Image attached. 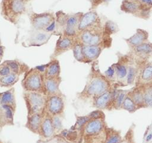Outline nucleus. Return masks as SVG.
<instances>
[{"label": "nucleus", "instance_id": "1", "mask_svg": "<svg viewBox=\"0 0 152 143\" xmlns=\"http://www.w3.org/2000/svg\"><path fill=\"white\" fill-rule=\"evenodd\" d=\"M109 83L103 77L96 74L92 75L83 90L78 94L77 97L82 100L93 99L95 97L109 91Z\"/></svg>", "mask_w": 152, "mask_h": 143}, {"label": "nucleus", "instance_id": "2", "mask_svg": "<svg viewBox=\"0 0 152 143\" xmlns=\"http://www.w3.org/2000/svg\"><path fill=\"white\" fill-rule=\"evenodd\" d=\"M23 98L27 110V116L44 113L47 99L45 93L24 91Z\"/></svg>", "mask_w": 152, "mask_h": 143}, {"label": "nucleus", "instance_id": "3", "mask_svg": "<svg viewBox=\"0 0 152 143\" xmlns=\"http://www.w3.org/2000/svg\"><path fill=\"white\" fill-rule=\"evenodd\" d=\"M21 86L26 91L44 92V73L36 67L27 70L21 80Z\"/></svg>", "mask_w": 152, "mask_h": 143}, {"label": "nucleus", "instance_id": "4", "mask_svg": "<svg viewBox=\"0 0 152 143\" xmlns=\"http://www.w3.org/2000/svg\"><path fill=\"white\" fill-rule=\"evenodd\" d=\"M27 0H2L1 13L4 18L15 23L25 11Z\"/></svg>", "mask_w": 152, "mask_h": 143}, {"label": "nucleus", "instance_id": "5", "mask_svg": "<svg viewBox=\"0 0 152 143\" xmlns=\"http://www.w3.org/2000/svg\"><path fill=\"white\" fill-rule=\"evenodd\" d=\"M65 108L64 95L56 94L47 96L44 113L50 116H63Z\"/></svg>", "mask_w": 152, "mask_h": 143}, {"label": "nucleus", "instance_id": "6", "mask_svg": "<svg viewBox=\"0 0 152 143\" xmlns=\"http://www.w3.org/2000/svg\"><path fill=\"white\" fill-rule=\"evenodd\" d=\"M102 39V32L100 27L88 29L81 32L78 39L84 45H99Z\"/></svg>", "mask_w": 152, "mask_h": 143}, {"label": "nucleus", "instance_id": "7", "mask_svg": "<svg viewBox=\"0 0 152 143\" xmlns=\"http://www.w3.org/2000/svg\"><path fill=\"white\" fill-rule=\"evenodd\" d=\"M103 129V119H91L82 129L80 138L96 137L102 133Z\"/></svg>", "mask_w": 152, "mask_h": 143}, {"label": "nucleus", "instance_id": "8", "mask_svg": "<svg viewBox=\"0 0 152 143\" xmlns=\"http://www.w3.org/2000/svg\"><path fill=\"white\" fill-rule=\"evenodd\" d=\"M100 26V19L95 11H89L82 14L78 26V31L82 32L84 30Z\"/></svg>", "mask_w": 152, "mask_h": 143}, {"label": "nucleus", "instance_id": "9", "mask_svg": "<svg viewBox=\"0 0 152 143\" xmlns=\"http://www.w3.org/2000/svg\"><path fill=\"white\" fill-rule=\"evenodd\" d=\"M55 20L53 15L46 13L37 14L34 13L30 15V21L33 27L37 30H45V29Z\"/></svg>", "mask_w": 152, "mask_h": 143}, {"label": "nucleus", "instance_id": "10", "mask_svg": "<svg viewBox=\"0 0 152 143\" xmlns=\"http://www.w3.org/2000/svg\"><path fill=\"white\" fill-rule=\"evenodd\" d=\"M16 108L7 104H0V126L14 125V117Z\"/></svg>", "mask_w": 152, "mask_h": 143}, {"label": "nucleus", "instance_id": "11", "mask_svg": "<svg viewBox=\"0 0 152 143\" xmlns=\"http://www.w3.org/2000/svg\"><path fill=\"white\" fill-rule=\"evenodd\" d=\"M39 135L44 139H48L55 136L52 117L44 113Z\"/></svg>", "mask_w": 152, "mask_h": 143}, {"label": "nucleus", "instance_id": "12", "mask_svg": "<svg viewBox=\"0 0 152 143\" xmlns=\"http://www.w3.org/2000/svg\"><path fill=\"white\" fill-rule=\"evenodd\" d=\"M61 77H44V92L46 96L62 94L59 89Z\"/></svg>", "mask_w": 152, "mask_h": 143}, {"label": "nucleus", "instance_id": "13", "mask_svg": "<svg viewBox=\"0 0 152 143\" xmlns=\"http://www.w3.org/2000/svg\"><path fill=\"white\" fill-rule=\"evenodd\" d=\"M75 41L72 38L66 36H61L57 41L53 57H57L69 49H72Z\"/></svg>", "mask_w": 152, "mask_h": 143}, {"label": "nucleus", "instance_id": "14", "mask_svg": "<svg viewBox=\"0 0 152 143\" xmlns=\"http://www.w3.org/2000/svg\"><path fill=\"white\" fill-rule=\"evenodd\" d=\"M121 9L122 11L134 15L142 14L147 12L136 0H124L122 2Z\"/></svg>", "mask_w": 152, "mask_h": 143}, {"label": "nucleus", "instance_id": "15", "mask_svg": "<svg viewBox=\"0 0 152 143\" xmlns=\"http://www.w3.org/2000/svg\"><path fill=\"white\" fill-rule=\"evenodd\" d=\"M43 116L44 113L43 114L37 113L27 116L25 126L31 132L39 134Z\"/></svg>", "mask_w": 152, "mask_h": 143}, {"label": "nucleus", "instance_id": "16", "mask_svg": "<svg viewBox=\"0 0 152 143\" xmlns=\"http://www.w3.org/2000/svg\"><path fill=\"white\" fill-rule=\"evenodd\" d=\"M102 46L99 45H84L82 51L85 59V62H90L97 59L102 52Z\"/></svg>", "mask_w": 152, "mask_h": 143}, {"label": "nucleus", "instance_id": "17", "mask_svg": "<svg viewBox=\"0 0 152 143\" xmlns=\"http://www.w3.org/2000/svg\"><path fill=\"white\" fill-rule=\"evenodd\" d=\"M113 99V95L111 92L107 91L95 97L93 100V105L97 109L102 110L107 108L110 104Z\"/></svg>", "mask_w": 152, "mask_h": 143}, {"label": "nucleus", "instance_id": "18", "mask_svg": "<svg viewBox=\"0 0 152 143\" xmlns=\"http://www.w3.org/2000/svg\"><path fill=\"white\" fill-rule=\"evenodd\" d=\"M148 32L143 29H138L136 33L128 39H125L127 43L131 47H135L145 42L148 39Z\"/></svg>", "mask_w": 152, "mask_h": 143}, {"label": "nucleus", "instance_id": "19", "mask_svg": "<svg viewBox=\"0 0 152 143\" xmlns=\"http://www.w3.org/2000/svg\"><path fill=\"white\" fill-rule=\"evenodd\" d=\"M61 67L59 62L55 58L46 64V69L44 72L45 77H56L60 76Z\"/></svg>", "mask_w": 152, "mask_h": 143}, {"label": "nucleus", "instance_id": "20", "mask_svg": "<svg viewBox=\"0 0 152 143\" xmlns=\"http://www.w3.org/2000/svg\"><path fill=\"white\" fill-rule=\"evenodd\" d=\"M0 104L10 105L16 108L17 103L14 88H11L8 91L2 92Z\"/></svg>", "mask_w": 152, "mask_h": 143}, {"label": "nucleus", "instance_id": "21", "mask_svg": "<svg viewBox=\"0 0 152 143\" xmlns=\"http://www.w3.org/2000/svg\"><path fill=\"white\" fill-rule=\"evenodd\" d=\"M4 63L9 66L12 73H16L18 75L21 74L24 72L26 73L28 70L26 65L21 63L17 60H7L5 61Z\"/></svg>", "mask_w": 152, "mask_h": 143}, {"label": "nucleus", "instance_id": "22", "mask_svg": "<svg viewBox=\"0 0 152 143\" xmlns=\"http://www.w3.org/2000/svg\"><path fill=\"white\" fill-rule=\"evenodd\" d=\"M20 79V75L11 73L10 74L0 77V86L10 88L15 85Z\"/></svg>", "mask_w": 152, "mask_h": 143}, {"label": "nucleus", "instance_id": "23", "mask_svg": "<svg viewBox=\"0 0 152 143\" xmlns=\"http://www.w3.org/2000/svg\"><path fill=\"white\" fill-rule=\"evenodd\" d=\"M135 52L140 55H148L152 54V43L145 42L134 48Z\"/></svg>", "mask_w": 152, "mask_h": 143}, {"label": "nucleus", "instance_id": "24", "mask_svg": "<svg viewBox=\"0 0 152 143\" xmlns=\"http://www.w3.org/2000/svg\"><path fill=\"white\" fill-rule=\"evenodd\" d=\"M83 45L77 40H75L72 47L73 54L75 58L80 62H85V59L82 51Z\"/></svg>", "mask_w": 152, "mask_h": 143}, {"label": "nucleus", "instance_id": "25", "mask_svg": "<svg viewBox=\"0 0 152 143\" xmlns=\"http://www.w3.org/2000/svg\"><path fill=\"white\" fill-rule=\"evenodd\" d=\"M91 119L88 115L84 116H77L76 122L71 129L77 130L80 133L84 126Z\"/></svg>", "mask_w": 152, "mask_h": 143}, {"label": "nucleus", "instance_id": "26", "mask_svg": "<svg viewBox=\"0 0 152 143\" xmlns=\"http://www.w3.org/2000/svg\"><path fill=\"white\" fill-rule=\"evenodd\" d=\"M129 96L135 102V104L137 105V107L144 105L143 91L139 90L134 91L131 92Z\"/></svg>", "mask_w": 152, "mask_h": 143}, {"label": "nucleus", "instance_id": "27", "mask_svg": "<svg viewBox=\"0 0 152 143\" xmlns=\"http://www.w3.org/2000/svg\"><path fill=\"white\" fill-rule=\"evenodd\" d=\"M141 78L144 81L152 80V64H148L145 66L141 72Z\"/></svg>", "mask_w": 152, "mask_h": 143}, {"label": "nucleus", "instance_id": "28", "mask_svg": "<svg viewBox=\"0 0 152 143\" xmlns=\"http://www.w3.org/2000/svg\"><path fill=\"white\" fill-rule=\"evenodd\" d=\"M121 107L129 112H133L137 108V105L129 95L126 97Z\"/></svg>", "mask_w": 152, "mask_h": 143}, {"label": "nucleus", "instance_id": "29", "mask_svg": "<svg viewBox=\"0 0 152 143\" xmlns=\"http://www.w3.org/2000/svg\"><path fill=\"white\" fill-rule=\"evenodd\" d=\"M144 105L152 107V84L147 86L143 91Z\"/></svg>", "mask_w": 152, "mask_h": 143}, {"label": "nucleus", "instance_id": "30", "mask_svg": "<svg viewBox=\"0 0 152 143\" xmlns=\"http://www.w3.org/2000/svg\"><path fill=\"white\" fill-rule=\"evenodd\" d=\"M115 72L118 77L120 79H123L126 76L128 69L126 67L122 64H118L115 67Z\"/></svg>", "mask_w": 152, "mask_h": 143}, {"label": "nucleus", "instance_id": "31", "mask_svg": "<svg viewBox=\"0 0 152 143\" xmlns=\"http://www.w3.org/2000/svg\"><path fill=\"white\" fill-rule=\"evenodd\" d=\"M62 116L52 117V122L56 135L59 133L62 130Z\"/></svg>", "mask_w": 152, "mask_h": 143}, {"label": "nucleus", "instance_id": "32", "mask_svg": "<svg viewBox=\"0 0 152 143\" xmlns=\"http://www.w3.org/2000/svg\"><path fill=\"white\" fill-rule=\"evenodd\" d=\"M49 36L46 33H37L33 39V43H34V45H36L38 44L39 45L41 43H44V42H47L49 39Z\"/></svg>", "mask_w": 152, "mask_h": 143}, {"label": "nucleus", "instance_id": "33", "mask_svg": "<svg viewBox=\"0 0 152 143\" xmlns=\"http://www.w3.org/2000/svg\"><path fill=\"white\" fill-rule=\"evenodd\" d=\"M126 92H124V91H121V92H119L115 99V105L116 106V108H121L122 107V105L126 97Z\"/></svg>", "mask_w": 152, "mask_h": 143}, {"label": "nucleus", "instance_id": "34", "mask_svg": "<svg viewBox=\"0 0 152 143\" xmlns=\"http://www.w3.org/2000/svg\"><path fill=\"white\" fill-rule=\"evenodd\" d=\"M118 30V27L115 23L111 21H107L104 26V32L106 33H114Z\"/></svg>", "mask_w": 152, "mask_h": 143}, {"label": "nucleus", "instance_id": "35", "mask_svg": "<svg viewBox=\"0 0 152 143\" xmlns=\"http://www.w3.org/2000/svg\"><path fill=\"white\" fill-rule=\"evenodd\" d=\"M136 71L134 67H129L128 69V72L126 74V81L128 84H132L134 80L135 77Z\"/></svg>", "mask_w": 152, "mask_h": 143}, {"label": "nucleus", "instance_id": "36", "mask_svg": "<svg viewBox=\"0 0 152 143\" xmlns=\"http://www.w3.org/2000/svg\"><path fill=\"white\" fill-rule=\"evenodd\" d=\"M11 73H12V72L7 64L3 63L0 65V77L5 76Z\"/></svg>", "mask_w": 152, "mask_h": 143}, {"label": "nucleus", "instance_id": "37", "mask_svg": "<svg viewBox=\"0 0 152 143\" xmlns=\"http://www.w3.org/2000/svg\"><path fill=\"white\" fill-rule=\"evenodd\" d=\"M90 119H103L104 118L103 113L100 110H96L88 114Z\"/></svg>", "mask_w": 152, "mask_h": 143}, {"label": "nucleus", "instance_id": "38", "mask_svg": "<svg viewBox=\"0 0 152 143\" xmlns=\"http://www.w3.org/2000/svg\"><path fill=\"white\" fill-rule=\"evenodd\" d=\"M145 11H148L152 8V0H136Z\"/></svg>", "mask_w": 152, "mask_h": 143}, {"label": "nucleus", "instance_id": "39", "mask_svg": "<svg viewBox=\"0 0 152 143\" xmlns=\"http://www.w3.org/2000/svg\"><path fill=\"white\" fill-rule=\"evenodd\" d=\"M121 138L118 134H113L109 136L104 142V143H121Z\"/></svg>", "mask_w": 152, "mask_h": 143}, {"label": "nucleus", "instance_id": "40", "mask_svg": "<svg viewBox=\"0 0 152 143\" xmlns=\"http://www.w3.org/2000/svg\"><path fill=\"white\" fill-rule=\"evenodd\" d=\"M115 73V69L112 67V66H110L107 68V69L106 70L105 72V74L106 76L109 77V78H112L113 77L114 74Z\"/></svg>", "mask_w": 152, "mask_h": 143}, {"label": "nucleus", "instance_id": "41", "mask_svg": "<svg viewBox=\"0 0 152 143\" xmlns=\"http://www.w3.org/2000/svg\"><path fill=\"white\" fill-rule=\"evenodd\" d=\"M55 26H56V21L54 20L53 21H52L46 29H45V31L48 32H52L55 30Z\"/></svg>", "mask_w": 152, "mask_h": 143}, {"label": "nucleus", "instance_id": "42", "mask_svg": "<svg viewBox=\"0 0 152 143\" xmlns=\"http://www.w3.org/2000/svg\"><path fill=\"white\" fill-rule=\"evenodd\" d=\"M152 140V133H148L146 137H145V141L147 142H150Z\"/></svg>", "mask_w": 152, "mask_h": 143}, {"label": "nucleus", "instance_id": "43", "mask_svg": "<svg viewBox=\"0 0 152 143\" xmlns=\"http://www.w3.org/2000/svg\"><path fill=\"white\" fill-rule=\"evenodd\" d=\"M4 47L0 45V60L1 59V58L4 55Z\"/></svg>", "mask_w": 152, "mask_h": 143}, {"label": "nucleus", "instance_id": "44", "mask_svg": "<svg viewBox=\"0 0 152 143\" xmlns=\"http://www.w3.org/2000/svg\"><path fill=\"white\" fill-rule=\"evenodd\" d=\"M1 95H2V92H0V101H1Z\"/></svg>", "mask_w": 152, "mask_h": 143}, {"label": "nucleus", "instance_id": "45", "mask_svg": "<svg viewBox=\"0 0 152 143\" xmlns=\"http://www.w3.org/2000/svg\"><path fill=\"white\" fill-rule=\"evenodd\" d=\"M104 1H109V0H104Z\"/></svg>", "mask_w": 152, "mask_h": 143}, {"label": "nucleus", "instance_id": "46", "mask_svg": "<svg viewBox=\"0 0 152 143\" xmlns=\"http://www.w3.org/2000/svg\"><path fill=\"white\" fill-rule=\"evenodd\" d=\"M151 126H152V123H151Z\"/></svg>", "mask_w": 152, "mask_h": 143}, {"label": "nucleus", "instance_id": "47", "mask_svg": "<svg viewBox=\"0 0 152 143\" xmlns=\"http://www.w3.org/2000/svg\"><path fill=\"white\" fill-rule=\"evenodd\" d=\"M0 128H1V126H0Z\"/></svg>", "mask_w": 152, "mask_h": 143}]
</instances>
